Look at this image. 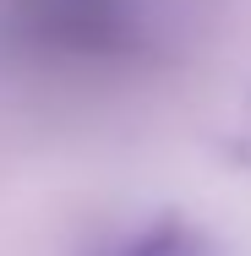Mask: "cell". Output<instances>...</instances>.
Returning <instances> with one entry per match:
<instances>
[{"instance_id": "cell-1", "label": "cell", "mask_w": 251, "mask_h": 256, "mask_svg": "<svg viewBox=\"0 0 251 256\" xmlns=\"http://www.w3.org/2000/svg\"><path fill=\"white\" fill-rule=\"evenodd\" d=\"M17 22L50 54L71 60H120L148 44L142 0H17Z\"/></svg>"}, {"instance_id": "cell-2", "label": "cell", "mask_w": 251, "mask_h": 256, "mask_svg": "<svg viewBox=\"0 0 251 256\" xmlns=\"http://www.w3.org/2000/svg\"><path fill=\"white\" fill-rule=\"evenodd\" d=\"M104 256H229L207 229L197 224H180V218H158V224H142L137 234L115 240Z\"/></svg>"}]
</instances>
